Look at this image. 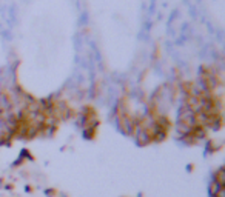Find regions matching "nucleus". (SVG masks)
Segmentation results:
<instances>
[{
	"mask_svg": "<svg viewBox=\"0 0 225 197\" xmlns=\"http://www.w3.org/2000/svg\"><path fill=\"white\" fill-rule=\"evenodd\" d=\"M211 195L213 197H225V185H219L216 182H211Z\"/></svg>",
	"mask_w": 225,
	"mask_h": 197,
	"instance_id": "nucleus-1",
	"label": "nucleus"
}]
</instances>
